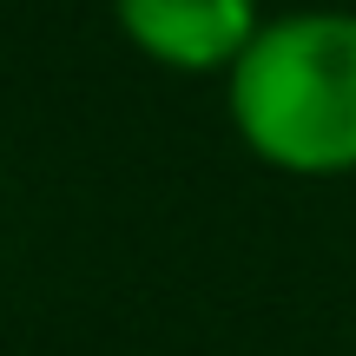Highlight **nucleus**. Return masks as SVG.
<instances>
[{"label":"nucleus","mask_w":356,"mask_h":356,"mask_svg":"<svg viewBox=\"0 0 356 356\" xmlns=\"http://www.w3.org/2000/svg\"><path fill=\"white\" fill-rule=\"evenodd\" d=\"M225 113L244 152L291 178L356 172V13H270L225 73Z\"/></svg>","instance_id":"nucleus-1"},{"label":"nucleus","mask_w":356,"mask_h":356,"mask_svg":"<svg viewBox=\"0 0 356 356\" xmlns=\"http://www.w3.org/2000/svg\"><path fill=\"white\" fill-rule=\"evenodd\" d=\"M113 20L152 66L225 79L270 13L264 0H113Z\"/></svg>","instance_id":"nucleus-2"}]
</instances>
